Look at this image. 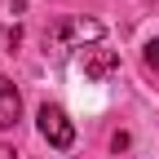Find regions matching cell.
I'll return each instance as SVG.
<instances>
[{
  "instance_id": "cell-2",
  "label": "cell",
  "mask_w": 159,
  "mask_h": 159,
  "mask_svg": "<svg viewBox=\"0 0 159 159\" xmlns=\"http://www.w3.org/2000/svg\"><path fill=\"white\" fill-rule=\"evenodd\" d=\"M80 66H84L89 80H111L119 71V53L115 49H102V44H89L84 53H80Z\"/></svg>"
},
{
  "instance_id": "cell-4",
  "label": "cell",
  "mask_w": 159,
  "mask_h": 159,
  "mask_svg": "<svg viewBox=\"0 0 159 159\" xmlns=\"http://www.w3.org/2000/svg\"><path fill=\"white\" fill-rule=\"evenodd\" d=\"M62 40H80V44H93V40H102V22H93V18H75V22L62 27Z\"/></svg>"
},
{
  "instance_id": "cell-6",
  "label": "cell",
  "mask_w": 159,
  "mask_h": 159,
  "mask_svg": "<svg viewBox=\"0 0 159 159\" xmlns=\"http://www.w3.org/2000/svg\"><path fill=\"white\" fill-rule=\"evenodd\" d=\"M9 9H13V13H22V9H27V0H9Z\"/></svg>"
},
{
  "instance_id": "cell-1",
  "label": "cell",
  "mask_w": 159,
  "mask_h": 159,
  "mask_svg": "<svg viewBox=\"0 0 159 159\" xmlns=\"http://www.w3.org/2000/svg\"><path fill=\"white\" fill-rule=\"evenodd\" d=\"M35 124H40V137H44L53 150H71V146H75V124L66 119L62 106H49V102H44V106L35 111Z\"/></svg>"
},
{
  "instance_id": "cell-5",
  "label": "cell",
  "mask_w": 159,
  "mask_h": 159,
  "mask_svg": "<svg viewBox=\"0 0 159 159\" xmlns=\"http://www.w3.org/2000/svg\"><path fill=\"white\" fill-rule=\"evenodd\" d=\"M142 62H146L150 71H159V35H155V40H146V49H142Z\"/></svg>"
},
{
  "instance_id": "cell-3",
  "label": "cell",
  "mask_w": 159,
  "mask_h": 159,
  "mask_svg": "<svg viewBox=\"0 0 159 159\" xmlns=\"http://www.w3.org/2000/svg\"><path fill=\"white\" fill-rule=\"evenodd\" d=\"M18 115H22V97H18L13 80L0 75V128H13V124H18Z\"/></svg>"
}]
</instances>
